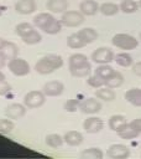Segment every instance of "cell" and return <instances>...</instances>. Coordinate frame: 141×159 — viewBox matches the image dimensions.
I'll use <instances>...</instances> for the list:
<instances>
[{
  "instance_id": "obj_21",
  "label": "cell",
  "mask_w": 141,
  "mask_h": 159,
  "mask_svg": "<svg viewBox=\"0 0 141 159\" xmlns=\"http://www.w3.org/2000/svg\"><path fill=\"white\" fill-rule=\"evenodd\" d=\"M47 10L51 12H64L68 7V1L67 0H47L46 4Z\"/></svg>"
},
{
  "instance_id": "obj_36",
  "label": "cell",
  "mask_w": 141,
  "mask_h": 159,
  "mask_svg": "<svg viewBox=\"0 0 141 159\" xmlns=\"http://www.w3.org/2000/svg\"><path fill=\"white\" fill-rule=\"evenodd\" d=\"M87 83H88L90 87H93V88H100V87L104 86V80L100 78L99 76H96V75L94 73L93 76H90V75L88 76Z\"/></svg>"
},
{
  "instance_id": "obj_6",
  "label": "cell",
  "mask_w": 141,
  "mask_h": 159,
  "mask_svg": "<svg viewBox=\"0 0 141 159\" xmlns=\"http://www.w3.org/2000/svg\"><path fill=\"white\" fill-rule=\"evenodd\" d=\"M46 102V94L42 91H30L24 97V104L27 108H38Z\"/></svg>"
},
{
  "instance_id": "obj_41",
  "label": "cell",
  "mask_w": 141,
  "mask_h": 159,
  "mask_svg": "<svg viewBox=\"0 0 141 159\" xmlns=\"http://www.w3.org/2000/svg\"><path fill=\"white\" fill-rule=\"evenodd\" d=\"M5 63H6V57L0 52V68H2L5 66Z\"/></svg>"
},
{
  "instance_id": "obj_23",
  "label": "cell",
  "mask_w": 141,
  "mask_h": 159,
  "mask_svg": "<svg viewBox=\"0 0 141 159\" xmlns=\"http://www.w3.org/2000/svg\"><path fill=\"white\" fill-rule=\"evenodd\" d=\"M78 34H79V36L85 41L87 45H88V43H93V42L98 39V32H96L94 29H92V27H84V29L79 30Z\"/></svg>"
},
{
  "instance_id": "obj_30",
  "label": "cell",
  "mask_w": 141,
  "mask_h": 159,
  "mask_svg": "<svg viewBox=\"0 0 141 159\" xmlns=\"http://www.w3.org/2000/svg\"><path fill=\"white\" fill-rule=\"evenodd\" d=\"M103 155L104 154L99 148H88L80 153L82 159H101Z\"/></svg>"
},
{
  "instance_id": "obj_11",
  "label": "cell",
  "mask_w": 141,
  "mask_h": 159,
  "mask_svg": "<svg viewBox=\"0 0 141 159\" xmlns=\"http://www.w3.org/2000/svg\"><path fill=\"white\" fill-rule=\"evenodd\" d=\"M26 114V106L21 103H11L5 109V116L10 119H20Z\"/></svg>"
},
{
  "instance_id": "obj_15",
  "label": "cell",
  "mask_w": 141,
  "mask_h": 159,
  "mask_svg": "<svg viewBox=\"0 0 141 159\" xmlns=\"http://www.w3.org/2000/svg\"><path fill=\"white\" fill-rule=\"evenodd\" d=\"M79 10L83 15L92 16V15H95L99 11V5L95 0H84V1L80 2Z\"/></svg>"
},
{
  "instance_id": "obj_27",
  "label": "cell",
  "mask_w": 141,
  "mask_h": 159,
  "mask_svg": "<svg viewBox=\"0 0 141 159\" xmlns=\"http://www.w3.org/2000/svg\"><path fill=\"white\" fill-rule=\"evenodd\" d=\"M114 61H115L119 66H121V67H130V66L132 65V62H134L131 55L127 53V52H120V53L115 55Z\"/></svg>"
},
{
  "instance_id": "obj_22",
  "label": "cell",
  "mask_w": 141,
  "mask_h": 159,
  "mask_svg": "<svg viewBox=\"0 0 141 159\" xmlns=\"http://www.w3.org/2000/svg\"><path fill=\"white\" fill-rule=\"evenodd\" d=\"M0 52L6 57V60H11L14 57H17V53H19V48L14 43V42H10V41H6V43L4 45V47L0 50Z\"/></svg>"
},
{
  "instance_id": "obj_5",
  "label": "cell",
  "mask_w": 141,
  "mask_h": 159,
  "mask_svg": "<svg viewBox=\"0 0 141 159\" xmlns=\"http://www.w3.org/2000/svg\"><path fill=\"white\" fill-rule=\"evenodd\" d=\"M61 22L63 26H67V27H77L84 22V15L80 11L68 10L62 14Z\"/></svg>"
},
{
  "instance_id": "obj_24",
  "label": "cell",
  "mask_w": 141,
  "mask_h": 159,
  "mask_svg": "<svg viewBox=\"0 0 141 159\" xmlns=\"http://www.w3.org/2000/svg\"><path fill=\"white\" fill-rule=\"evenodd\" d=\"M85 45H87L85 41L79 36L78 32H77V34H72V35H69V36L67 37V46H68L69 48H74V50H77V48H83Z\"/></svg>"
},
{
  "instance_id": "obj_38",
  "label": "cell",
  "mask_w": 141,
  "mask_h": 159,
  "mask_svg": "<svg viewBox=\"0 0 141 159\" xmlns=\"http://www.w3.org/2000/svg\"><path fill=\"white\" fill-rule=\"evenodd\" d=\"M11 91V86L6 80H0V96H5Z\"/></svg>"
},
{
  "instance_id": "obj_31",
  "label": "cell",
  "mask_w": 141,
  "mask_h": 159,
  "mask_svg": "<svg viewBox=\"0 0 141 159\" xmlns=\"http://www.w3.org/2000/svg\"><path fill=\"white\" fill-rule=\"evenodd\" d=\"M113 72H114V68H113L111 66H109V63L99 65V66L95 68V71H94V73H95L96 76H99L100 78H103L104 81H105Z\"/></svg>"
},
{
  "instance_id": "obj_45",
  "label": "cell",
  "mask_w": 141,
  "mask_h": 159,
  "mask_svg": "<svg viewBox=\"0 0 141 159\" xmlns=\"http://www.w3.org/2000/svg\"><path fill=\"white\" fill-rule=\"evenodd\" d=\"M137 4H139V7H141V0H139V2H137Z\"/></svg>"
},
{
  "instance_id": "obj_18",
  "label": "cell",
  "mask_w": 141,
  "mask_h": 159,
  "mask_svg": "<svg viewBox=\"0 0 141 159\" xmlns=\"http://www.w3.org/2000/svg\"><path fill=\"white\" fill-rule=\"evenodd\" d=\"M125 99L135 107H141V88L127 89L125 92Z\"/></svg>"
},
{
  "instance_id": "obj_13",
  "label": "cell",
  "mask_w": 141,
  "mask_h": 159,
  "mask_svg": "<svg viewBox=\"0 0 141 159\" xmlns=\"http://www.w3.org/2000/svg\"><path fill=\"white\" fill-rule=\"evenodd\" d=\"M14 7L20 15H30L36 10V2L35 0H17Z\"/></svg>"
},
{
  "instance_id": "obj_32",
  "label": "cell",
  "mask_w": 141,
  "mask_h": 159,
  "mask_svg": "<svg viewBox=\"0 0 141 159\" xmlns=\"http://www.w3.org/2000/svg\"><path fill=\"white\" fill-rule=\"evenodd\" d=\"M35 29H33V25L30 24V22H20L16 25L15 27V32L16 35H19L20 37H25L26 35H28L30 32H32Z\"/></svg>"
},
{
  "instance_id": "obj_20",
  "label": "cell",
  "mask_w": 141,
  "mask_h": 159,
  "mask_svg": "<svg viewBox=\"0 0 141 159\" xmlns=\"http://www.w3.org/2000/svg\"><path fill=\"white\" fill-rule=\"evenodd\" d=\"M95 96L98 99H101L104 102H111L116 98V94L114 92L113 88H109V87H100V88H96L95 91Z\"/></svg>"
},
{
  "instance_id": "obj_1",
  "label": "cell",
  "mask_w": 141,
  "mask_h": 159,
  "mask_svg": "<svg viewBox=\"0 0 141 159\" xmlns=\"http://www.w3.org/2000/svg\"><path fill=\"white\" fill-rule=\"evenodd\" d=\"M69 72L73 77H88L92 72V65L83 53H73L69 56Z\"/></svg>"
},
{
  "instance_id": "obj_16",
  "label": "cell",
  "mask_w": 141,
  "mask_h": 159,
  "mask_svg": "<svg viewBox=\"0 0 141 159\" xmlns=\"http://www.w3.org/2000/svg\"><path fill=\"white\" fill-rule=\"evenodd\" d=\"M118 135H119V138H121V139H135V138H137L139 135H140V132L139 130H136L130 123H126L124 127H121L118 132Z\"/></svg>"
},
{
  "instance_id": "obj_46",
  "label": "cell",
  "mask_w": 141,
  "mask_h": 159,
  "mask_svg": "<svg viewBox=\"0 0 141 159\" xmlns=\"http://www.w3.org/2000/svg\"><path fill=\"white\" fill-rule=\"evenodd\" d=\"M140 40H141V32H140Z\"/></svg>"
},
{
  "instance_id": "obj_9",
  "label": "cell",
  "mask_w": 141,
  "mask_h": 159,
  "mask_svg": "<svg viewBox=\"0 0 141 159\" xmlns=\"http://www.w3.org/2000/svg\"><path fill=\"white\" fill-rule=\"evenodd\" d=\"M42 92L46 96L57 97V96H61L64 92V84L61 81H48L43 84Z\"/></svg>"
},
{
  "instance_id": "obj_3",
  "label": "cell",
  "mask_w": 141,
  "mask_h": 159,
  "mask_svg": "<svg viewBox=\"0 0 141 159\" xmlns=\"http://www.w3.org/2000/svg\"><path fill=\"white\" fill-rule=\"evenodd\" d=\"M111 43L120 50H134L137 47L139 41L129 34H116L111 39Z\"/></svg>"
},
{
  "instance_id": "obj_43",
  "label": "cell",
  "mask_w": 141,
  "mask_h": 159,
  "mask_svg": "<svg viewBox=\"0 0 141 159\" xmlns=\"http://www.w3.org/2000/svg\"><path fill=\"white\" fill-rule=\"evenodd\" d=\"M0 80H5V75L1 71H0Z\"/></svg>"
},
{
  "instance_id": "obj_17",
  "label": "cell",
  "mask_w": 141,
  "mask_h": 159,
  "mask_svg": "<svg viewBox=\"0 0 141 159\" xmlns=\"http://www.w3.org/2000/svg\"><path fill=\"white\" fill-rule=\"evenodd\" d=\"M122 83H124V76H122V73L119 72V71H114V72L104 81V86H106V87H109V88H113V89L120 87Z\"/></svg>"
},
{
  "instance_id": "obj_34",
  "label": "cell",
  "mask_w": 141,
  "mask_h": 159,
  "mask_svg": "<svg viewBox=\"0 0 141 159\" xmlns=\"http://www.w3.org/2000/svg\"><path fill=\"white\" fill-rule=\"evenodd\" d=\"M21 39H22V41H24L25 43H27V45H36V43H40V42L42 41L41 34H40L38 31H36V30H33L32 32H30L28 35H26L25 37H21Z\"/></svg>"
},
{
  "instance_id": "obj_35",
  "label": "cell",
  "mask_w": 141,
  "mask_h": 159,
  "mask_svg": "<svg viewBox=\"0 0 141 159\" xmlns=\"http://www.w3.org/2000/svg\"><path fill=\"white\" fill-rule=\"evenodd\" d=\"M14 128H15V124L12 120H10V118L9 119H4V118L0 119V133L1 134H9L14 130Z\"/></svg>"
},
{
  "instance_id": "obj_29",
  "label": "cell",
  "mask_w": 141,
  "mask_h": 159,
  "mask_svg": "<svg viewBox=\"0 0 141 159\" xmlns=\"http://www.w3.org/2000/svg\"><path fill=\"white\" fill-rule=\"evenodd\" d=\"M119 7H120V10H121L122 12H125V14H134V12L137 11L139 4H137L136 1H134V0H122V1L120 2Z\"/></svg>"
},
{
  "instance_id": "obj_14",
  "label": "cell",
  "mask_w": 141,
  "mask_h": 159,
  "mask_svg": "<svg viewBox=\"0 0 141 159\" xmlns=\"http://www.w3.org/2000/svg\"><path fill=\"white\" fill-rule=\"evenodd\" d=\"M63 139H64V143L70 145V147H78L84 140L83 134L80 132H78V130H69V132H67L64 134Z\"/></svg>"
},
{
  "instance_id": "obj_8",
  "label": "cell",
  "mask_w": 141,
  "mask_h": 159,
  "mask_svg": "<svg viewBox=\"0 0 141 159\" xmlns=\"http://www.w3.org/2000/svg\"><path fill=\"white\" fill-rule=\"evenodd\" d=\"M100 109H101V102L93 97L85 98L79 103V111L84 114H95L100 112Z\"/></svg>"
},
{
  "instance_id": "obj_39",
  "label": "cell",
  "mask_w": 141,
  "mask_h": 159,
  "mask_svg": "<svg viewBox=\"0 0 141 159\" xmlns=\"http://www.w3.org/2000/svg\"><path fill=\"white\" fill-rule=\"evenodd\" d=\"M130 124H131L136 130H139V132L141 133V118H136V119L131 120Z\"/></svg>"
},
{
  "instance_id": "obj_42",
  "label": "cell",
  "mask_w": 141,
  "mask_h": 159,
  "mask_svg": "<svg viewBox=\"0 0 141 159\" xmlns=\"http://www.w3.org/2000/svg\"><path fill=\"white\" fill-rule=\"evenodd\" d=\"M5 43H6V40H2V39L0 37V50L4 47V45H5Z\"/></svg>"
},
{
  "instance_id": "obj_25",
  "label": "cell",
  "mask_w": 141,
  "mask_h": 159,
  "mask_svg": "<svg viewBox=\"0 0 141 159\" xmlns=\"http://www.w3.org/2000/svg\"><path fill=\"white\" fill-rule=\"evenodd\" d=\"M126 118L121 114H115V116H111L109 118V128L114 132H118L121 127H124L126 124Z\"/></svg>"
},
{
  "instance_id": "obj_28",
  "label": "cell",
  "mask_w": 141,
  "mask_h": 159,
  "mask_svg": "<svg viewBox=\"0 0 141 159\" xmlns=\"http://www.w3.org/2000/svg\"><path fill=\"white\" fill-rule=\"evenodd\" d=\"M45 142H46V144H47L48 147H51V148H59V147H62L64 139H63V137H61L59 134L52 133V134L46 135Z\"/></svg>"
},
{
  "instance_id": "obj_19",
  "label": "cell",
  "mask_w": 141,
  "mask_h": 159,
  "mask_svg": "<svg viewBox=\"0 0 141 159\" xmlns=\"http://www.w3.org/2000/svg\"><path fill=\"white\" fill-rule=\"evenodd\" d=\"M53 19V15L49 12H40L33 17V25L40 30H43Z\"/></svg>"
},
{
  "instance_id": "obj_4",
  "label": "cell",
  "mask_w": 141,
  "mask_h": 159,
  "mask_svg": "<svg viewBox=\"0 0 141 159\" xmlns=\"http://www.w3.org/2000/svg\"><path fill=\"white\" fill-rule=\"evenodd\" d=\"M7 67L10 70V72L17 77H22V76H26L28 75L30 72V65L26 60L24 58H20V57H14L9 61L7 63Z\"/></svg>"
},
{
  "instance_id": "obj_12",
  "label": "cell",
  "mask_w": 141,
  "mask_h": 159,
  "mask_svg": "<svg viewBox=\"0 0 141 159\" xmlns=\"http://www.w3.org/2000/svg\"><path fill=\"white\" fill-rule=\"evenodd\" d=\"M83 128L87 133L95 134V133H99L104 128V123L98 117H88L83 123Z\"/></svg>"
},
{
  "instance_id": "obj_2",
  "label": "cell",
  "mask_w": 141,
  "mask_h": 159,
  "mask_svg": "<svg viewBox=\"0 0 141 159\" xmlns=\"http://www.w3.org/2000/svg\"><path fill=\"white\" fill-rule=\"evenodd\" d=\"M63 66V58L59 55L49 53L41 57L35 63V71L40 75H49Z\"/></svg>"
},
{
  "instance_id": "obj_44",
  "label": "cell",
  "mask_w": 141,
  "mask_h": 159,
  "mask_svg": "<svg viewBox=\"0 0 141 159\" xmlns=\"http://www.w3.org/2000/svg\"><path fill=\"white\" fill-rule=\"evenodd\" d=\"M2 12H4V7H2V6H0V16L2 15Z\"/></svg>"
},
{
  "instance_id": "obj_26",
  "label": "cell",
  "mask_w": 141,
  "mask_h": 159,
  "mask_svg": "<svg viewBox=\"0 0 141 159\" xmlns=\"http://www.w3.org/2000/svg\"><path fill=\"white\" fill-rule=\"evenodd\" d=\"M99 11L105 16H113L120 11V7L114 2H104L99 6Z\"/></svg>"
},
{
  "instance_id": "obj_33",
  "label": "cell",
  "mask_w": 141,
  "mask_h": 159,
  "mask_svg": "<svg viewBox=\"0 0 141 159\" xmlns=\"http://www.w3.org/2000/svg\"><path fill=\"white\" fill-rule=\"evenodd\" d=\"M61 29H62V22H61V20L53 19L42 31L46 32V34H48V35H56V34H58V32L61 31Z\"/></svg>"
},
{
  "instance_id": "obj_37",
  "label": "cell",
  "mask_w": 141,
  "mask_h": 159,
  "mask_svg": "<svg viewBox=\"0 0 141 159\" xmlns=\"http://www.w3.org/2000/svg\"><path fill=\"white\" fill-rule=\"evenodd\" d=\"M79 101L75 99V98H72V99H68L66 103H64V111L67 112H75L77 109H79Z\"/></svg>"
},
{
  "instance_id": "obj_7",
  "label": "cell",
  "mask_w": 141,
  "mask_h": 159,
  "mask_svg": "<svg viewBox=\"0 0 141 159\" xmlns=\"http://www.w3.org/2000/svg\"><path fill=\"white\" fill-rule=\"evenodd\" d=\"M115 58V55L111 48L109 47H99L92 53V60L95 63L103 65V63H110Z\"/></svg>"
},
{
  "instance_id": "obj_40",
  "label": "cell",
  "mask_w": 141,
  "mask_h": 159,
  "mask_svg": "<svg viewBox=\"0 0 141 159\" xmlns=\"http://www.w3.org/2000/svg\"><path fill=\"white\" fill-rule=\"evenodd\" d=\"M132 72H134L136 76H141V61H140V62H136V63L132 66Z\"/></svg>"
},
{
  "instance_id": "obj_10",
  "label": "cell",
  "mask_w": 141,
  "mask_h": 159,
  "mask_svg": "<svg viewBox=\"0 0 141 159\" xmlns=\"http://www.w3.org/2000/svg\"><path fill=\"white\" fill-rule=\"evenodd\" d=\"M106 154L111 159H126L130 155V149L124 144H113L108 148Z\"/></svg>"
}]
</instances>
